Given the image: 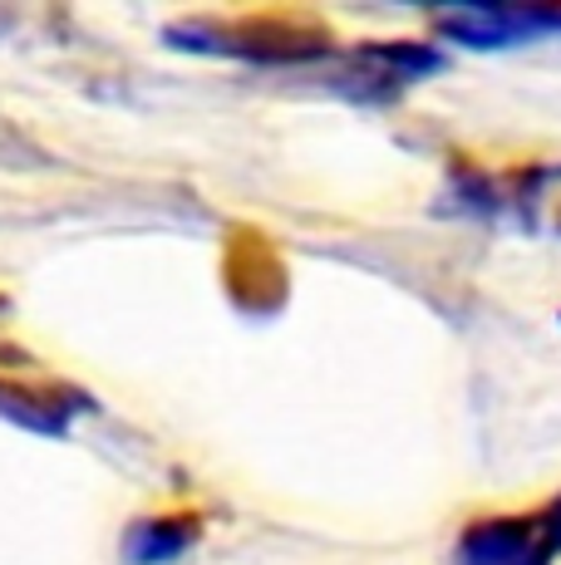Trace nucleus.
<instances>
[{
    "label": "nucleus",
    "instance_id": "f03ea898",
    "mask_svg": "<svg viewBox=\"0 0 561 565\" xmlns=\"http://www.w3.org/2000/svg\"><path fill=\"white\" fill-rule=\"evenodd\" d=\"M561 561V492L537 512L483 516L453 546V565H557Z\"/></svg>",
    "mask_w": 561,
    "mask_h": 565
},
{
    "label": "nucleus",
    "instance_id": "20e7f679",
    "mask_svg": "<svg viewBox=\"0 0 561 565\" xmlns=\"http://www.w3.org/2000/svg\"><path fill=\"white\" fill-rule=\"evenodd\" d=\"M350 70H345L340 89L354 94L364 104H384L394 99L404 84H419L424 74L444 70V50L428 45V40H384V45H360L345 54Z\"/></svg>",
    "mask_w": 561,
    "mask_h": 565
},
{
    "label": "nucleus",
    "instance_id": "39448f33",
    "mask_svg": "<svg viewBox=\"0 0 561 565\" xmlns=\"http://www.w3.org/2000/svg\"><path fill=\"white\" fill-rule=\"evenodd\" d=\"M89 408V398L74 394V388H25L0 379V418L15 423L25 433H45V438H60L70 428L74 413Z\"/></svg>",
    "mask_w": 561,
    "mask_h": 565
},
{
    "label": "nucleus",
    "instance_id": "423d86ee",
    "mask_svg": "<svg viewBox=\"0 0 561 565\" xmlns=\"http://www.w3.org/2000/svg\"><path fill=\"white\" fill-rule=\"evenodd\" d=\"M198 536H202V521L192 512L144 516L124 531V561L128 565H172L198 546Z\"/></svg>",
    "mask_w": 561,
    "mask_h": 565
},
{
    "label": "nucleus",
    "instance_id": "f257e3e1",
    "mask_svg": "<svg viewBox=\"0 0 561 565\" xmlns=\"http://www.w3.org/2000/svg\"><path fill=\"white\" fill-rule=\"evenodd\" d=\"M172 50L208 54V60L242 64H320L336 54V35L310 15H232V20H178L163 30Z\"/></svg>",
    "mask_w": 561,
    "mask_h": 565
},
{
    "label": "nucleus",
    "instance_id": "7ed1b4c3",
    "mask_svg": "<svg viewBox=\"0 0 561 565\" xmlns=\"http://www.w3.org/2000/svg\"><path fill=\"white\" fill-rule=\"evenodd\" d=\"M434 30L463 50H517L561 40V6H453L434 15Z\"/></svg>",
    "mask_w": 561,
    "mask_h": 565
}]
</instances>
